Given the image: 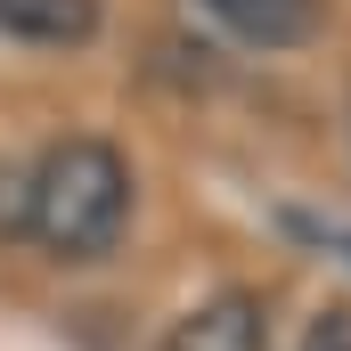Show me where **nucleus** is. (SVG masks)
<instances>
[{
	"label": "nucleus",
	"instance_id": "nucleus-6",
	"mask_svg": "<svg viewBox=\"0 0 351 351\" xmlns=\"http://www.w3.org/2000/svg\"><path fill=\"white\" fill-rule=\"evenodd\" d=\"M8 229H25V172L0 156V237H8Z\"/></svg>",
	"mask_w": 351,
	"mask_h": 351
},
{
	"label": "nucleus",
	"instance_id": "nucleus-1",
	"mask_svg": "<svg viewBox=\"0 0 351 351\" xmlns=\"http://www.w3.org/2000/svg\"><path fill=\"white\" fill-rule=\"evenodd\" d=\"M131 221V164L106 139H58L33 172H25V229L58 254V262H98L114 254Z\"/></svg>",
	"mask_w": 351,
	"mask_h": 351
},
{
	"label": "nucleus",
	"instance_id": "nucleus-3",
	"mask_svg": "<svg viewBox=\"0 0 351 351\" xmlns=\"http://www.w3.org/2000/svg\"><path fill=\"white\" fill-rule=\"evenodd\" d=\"M0 33L41 49H82L98 33V0H0Z\"/></svg>",
	"mask_w": 351,
	"mask_h": 351
},
{
	"label": "nucleus",
	"instance_id": "nucleus-2",
	"mask_svg": "<svg viewBox=\"0 0 351 351\" xmlns=\"http://www.w3.org/2000/svg\"><path fill=\"white\" fill-rule=\"evenodd\" d=\"M164 351H269V311L254 294H213L172 327Z\"/></svg>",
	"mask_w": 351,
	"mask_h": 351
},
{
	"label": "nucleus",
	"instance_id": "nucleus-5",
	"mask_svg": "<svg viewBox=\"0 0 351 351\" xmlns=\"http://www.w3.org/2000/svg\"><path fill=\"white\" fill-rule=\"evenodd\" d=\"M302 351H351V302H327V311L311 319V335H302Z\"/></svg>",
	"mask_w": 351,
	"mask_h": 351
},
{
	"label": "nucleus",
	"instance_id": "nucleus-4",
	"mask_svg": "<svg viewBox=\"0 0 351 351\" xmlns=\"http://www.w3.org/2000/svg\"><path fill=\"white\" fill-rule=\"evenodd\" d=\"M229 33H245V41H262V49H286V41H302L311 33V16H319V0H204Z\"/></svg>",
	"mask_w": 351,
	"mask_h": 351
}]
</instances>
